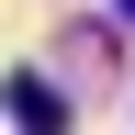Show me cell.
Here are the masks:
<instances>
[{"label": "cell", "instance_id": "cell-1", "mask_svg": "<svg viewBox=\"0 0 135 135\" xmlns=\"http://www.w3.org/2000/svg\"><path fill=\"white\" fill-rule=\"evenodd\" d=\"M0 113H11V124H68V101L45 90L34 68H11V101H0Z\"/></svg>", "mask_w": 135, "mask_h": 135}, {"label": "cell", "instance_id": "cell-2", "mask_svg": "<svg viewBox=\"0 0 135 135\" xmlns=\"http://www.w3.org/2000/svg\"><path fill=\"white\" fill-rule=\"evenodd\" d=\"M113 23H135V0H113Z\"/></svg>", "mask_w": 135, "mask_h": 135}]
</instances>
